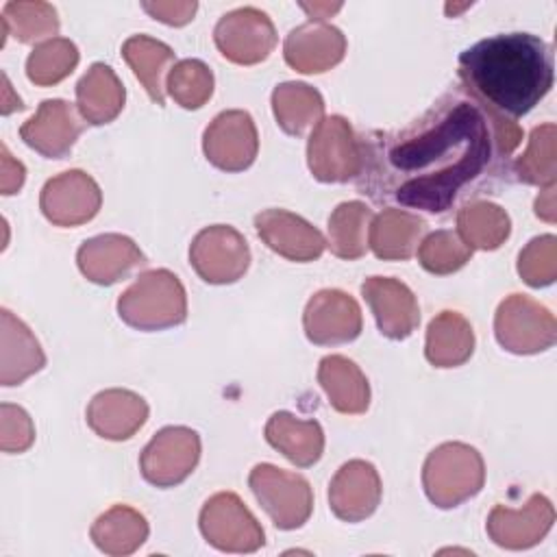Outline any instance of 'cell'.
<instances>
[{
	"label": "cell",
	"instance_id": "6da1fadb",
	"mask_svg": "<svg viewBox=\"0 0 557 557\" xmlns=\"http://www.w3.org/2000/svg\"><path fill=\"white\" fill-rule=\"evenodd\" d=\"M520 141L522 131L513 120L461 85L405 128L363 137L357 185L376 202L444 213L494 159H507Z\"/></svg>",
	"mask_w": 557,
	"mask_h": 557
},
{
	"label": "cell",
	"instance_id": "7a4b0ae2",
	"mask_svg": "<svg viewBox=\"0 0 557 557\" xmlns=\"http://www.w3.org/2000/svg\"><path fill=\"white\" fill-rule=\"evenodd\" d=\"M459 78L492 111L520 117L553 87V50L531 33L494 35L459 54Z\"/></svg>",
	"mask_w": 557,
	"mask_h": 557
},
{
	"label": "cell",
	"instance_id": "3957f363",
	"mask_svg": "<svg viewBox=\"0 0 557 557\" xmlns=\"http://www.w3.org/2000/svg\"><path fill=\"white\" fill-rule=\"evenodd\" d=\"M117 315L137 331H163L187 318V294L178 276L165 268L148 270L117 298Z\"/></svg>",
	"mask_w": 557,
	"mask_h": 557
},
{
	"label": "cell",
	"instance_id": "277c9868",
	"mask_svg": "<svg viewBox=\"0 0 557 557\" xmlns=\"http://www.w3.org/2000/svg\"><path fill=\"white\" fill-rule=\"evenodd\" d=\"M485 483V463L476 448L463 442H446L429 453L422 466L426 498L450 509L476 496Z\"/></svg>",
	"mask_w": 557,
	"mask_h": 557
},
{
	"label": "cell",
	"instance_id": "5b68a950",
	"mask_svg": "<svg viewBox=\"0 0 557 557\" xmlns=\"http://www.w3.org/2000/svg\"><path fill=\"white\" fill-rule=\"evenodd\" d=\"M248 485L274 527L289 531L309 520L313 492L305 476L272 463H257L248 474Z\"/></svg>",
	"mask_w": 557,
	"mask_h": 557
},
{
	"label": "cell",
	"instance_id": "8992f818",
	"mask_svg": "<svg viewBox=\"0 0 557 557\" xmlns=\"http://www.w3.org/2000/svg\"><path fill=\"white\" fill-rule=\"evenodd\" d=\"M498 344L516 355H535L548 350L557 339L555 315L524 294L507 296L494 315Z\"/></svg>",
	"mask_w": 557,
	"mask_h": 557
},
{
	"label": "cell",
	"instance_id": "52a82bcc",
	"mask_svg": "<svg viewBox=\"0 0 557 557\" xmlns=\"http://www.w3.org/2000/svg\"><path fill=\"white\" fill-rule=\"evenodd\" d=\"M307 163L322 183H346L361 172V148L352 126L342 115L322 117L307 141Z\"/></svg>",
	"mask_w": 557,
	"mask_h": 557
},
{
	"label": "cell",
	"instance_id": "ba28073f",
	"mask_svg": "<svg viewBox=\"0 0 557 557\" xmlns=\"http://www.w3.org/2000/svg\"><path fill=\"white\" fill-rule=\"evenodd\" d=\"M202 537L224 553H255L265 544L257 518L233 492L213 494L200 509Z\"/></svg>",
	"mask_w": 557,
	"mask_h": 557
},
{
	"label": "cell",
	"instance_id": "9c48e42d",
	"mask_svg": "<svg viewBox=\"0 0 557 557\" xmlns=\"http://www.w3.org/2000/svg\"><path fill=\"white\" fill-rule=\"evenodd\" d=\"M189 263L211 285L239 281L250 265V248L244 235L228 224L202 228L189 246Z\"/></svg>",
	"mask_w": 557,
	"mask_h": 557
},
{
	"label": "cell",
	"instance_id": "30bf717a",
	"mask_svg": "<svg viewBox=\"0 0 557 557\" xmlns=\"http://www.w3.org/2000/svg\"><path fill=\"white\" fill-rule=\"evenodd\" d=\"M200 459V437L189 426L161 429L141 450L139 470L157 487L183 483Z\"/></svg>",
	"mask_w": 557,
	"mask_h": 557
},
{
	"label": "cell",
	"instance_id": "8fae6325",
	"mask_svg": "<svg viewBox=\"0 0 557 557\" xmlns=\"http://www.w3.org/2000/svg\"><path fill=\"white\" fill-rule=\"evenodd\" d=\"M213 41L224 59L237 65H255L265 61L274 50L276 30L263 11L255 7H239L218 20Z\"/></svg>",
	"mask_w": 557,
	"mask_h": 557
},
{
	"label": "cell",
	"instance_id": "7c38bea8",
	"mask_svg": "<svg viewBox=\"0 0 557 557\" xmlns=\"http://www.w3.org/2000/svg\"><path fill=\"white\" fill-rule=\"evenodd\" d=\"M202 150L218 170L242 172L250 168L259 150V135L250 113L242 109L218 113L205 131Z\"/></svg>",
	"mask_w": 557,
	"mask_h": 557
},
{
	"label": "cell",
	"instance_id": "4fadbf2b",
	"mask_svg": "<svg viewBox=\"0 0 557 557\" xmlns=\"http://www.w3.org/2000/svg\"><path fill=\"white\" fill-rule=\"evenodd\" d=\"M102 205L98 183L83 170H67L46 181L39 194L41 213L57 226L89 222Z\"/></svg>",
	"mask_w": 557,
	"mask_h": 557
},
{
	"label": "cell",
	"instance_id": "5bb4252c",
	"mask_svg": "<svg viewBox=\"0 0 557 557\" xmlns=\"http://www.w3.org/2000/svg\"><path fill=\"white\" fill-rule=\"evenodd\" d=\"M359 302L342 289L315 292L302 313V326L309 342L318 346L346 344L361 333Z\"/></svg>",
	"mask_w": 557,
	"mask_h": 557
},
{
	"label": "cell",
	"instance_id": "9a60e30c",
	"mask_svg": "<svg viewBox=\"0 0 557 557\" xmlns=\"http://www.w3.org/2000/svg\"><path fill=\"white\" fill-rule=\"evenodd\" d=\"M255 228L263 244L289 261H313L324 248V235L305 218L285 209H265L255 215Z\"/></svg>",
	"mask_w": 557,
	"mask_h": 557
},
{
	"label": "cell",
	"instance_id": "2e32d148",
	"mask_svg": "<svg viewBox=\"0 0 557 557\" xmlns=\"http://www.w3.org/2000/svg\"><path fill=\"white\" fill-rule=\"evenodd\" d=\"M379 331L389 339L409 337L420 324V307L413 292L398 278L370 276L361 285Z\"/></svg>",
	"mask_w": 557,
	"mask_h": 557
},
{
	"label": "cell",
	"instance_id": "e0dca14e",
	"mask_svg": "<svg viewBox=\"0 0 557 557\" xmlns=\"http://www.w3.org/2000/svg\"><path fill=\"white\" fill-rule=\"evenodd\" d=\"M381 476L370 461H346L329 483V507L344 522H361L381 503Z\"/></svg>",
	"mask_w": 557,
	"mask_h": 557
},
{
	"label": "cell",
	"instance_id": "ac0fdd59",
	"mask_svg": "<svg viewBox=\"0 0 557 557\" xmlns=\"http://www.w3.org/2000/svg\"><path fill=\"white\" fill-rule=\"evenodd\" d=\"M553 522V503L544 494H533L522 509L496 505L487 516V535L503 548L520 550L542 542Z\"/></svg>",
	"mask_w": 557,
	"mask_h": 557
},
{
	"label": "cell",
	"instance_id": "d6986e66",
	"mask_svg": "<svg viewBox=\"0 0 557 557\" xmlns=\"http://www.w3.org/2000/svg\"><path fill=\"white\" fill-rule=\"evenodd\" d=\"M346 54V37L326 22H307L289 30L283 57L289 67L302 74H320L335 67Z\"/></svg>",
	"mask_w": 557,
	"mask_h": 557
},
{
	"label": "cell",
	"instance_id": "ffe728a7",
	"mask_svg": "<svg viewBox=\"0 0 557 557\" xmlns=\"http://www.w3.org/2000/svg\"><path fill=\"white\" fill-rule=\"evenodd\" d=\"M81 133V117L76 115L74 107L61 98L44 100L37 113L20 128V137L24 139V144L48 159H63L72 150Z\"/></svg>",
	"mask_w": 557,
	"mask_h": 557
},
{
	"label": "cell",
	"instance_id": "44dd1931",
	"mask_svg": "<svg viewBox=\"0 0 557 557\" xmlns=\"http://www.w3.org/2000/svg\"><path fill=\"white\" fill-rule=\"evenodd\" d=\"M76 263L87 281L111 285L124 278L135 265L144 263V252L131 237L104 233L81 244Z\"/></svg>",
	"mask_w": 557,
	"mask_h": 557
},
{
	"label": "cell",
	"instance_id": "7402d4cb",
	"mask_svg": "<svg viewBox=\"0 0 557 557\" xmlns=\"http://www.w3.org/2000/svg\"><path fill=\"white\" fill-rule=\"evenodd\" d=\"M148 420V403L131 389H104L98 392L87 405L89 429L113 442L133 437Z\"/></svg>",
	"mask_w": 557,
	"mask_h": 557
},
{
	"label": "cell",
	"instance_id": "603a6c76",
	"mask_svg": "<svg viewBox=\"0 0 557 557\" xmlns=\"http://www.w3.org/2000/svg\"><path fill=\"white\" fill-rule=\"evenodd\" d=\"M424 226V220L416 213L387 207L372 218L368 246L383 261H405L416 252Z\"/></svg>",
	"mask_w": 557,
	"mask_h": 557
},
{
	"label": "cell",
	"instance_id": "cb8c5ba5",
	"mask_svg": "<svg viewBox=\"0 0 557 557\" xmlns=\"http://www.w3.org/2000/svg\"><path fill=\"white\" fill-rule=\"evenodd\" d=\"M265 440L300 468L313 466L324 450V431L315 420L296 418L289 411H276L265 424Z\"/></svg>",
	"mask_w": 557,
	"mask_h": 557
},
{
	"label": "cell",
	"instance_id": "d4e9b609",
	"mask_svg": "<svg viewBox=\"0 0 557 557\" xmlns=\"http://www.w3.org/2000/svg\"><path fill=\"white\" fill-rule=\"evenodd\" d=\"M124 85L107 63H94L76 83V107L87 124L113 122L124 107Z\"/></svg>",
	"mask_w": 557,
	"mask_h": 557
},
{
	"label": "cell",
	"instance_id": "484cf974",
	"mask_svg": "<svg viewBox=\"0 0 557 557\" xmlns=\"http://www.w3.org/2000/svg\"><path fill=\"white\" fill-rule=\"evenodd\" d=\"M318 383L335 411L357 416L370 405V385L355 361L344 355H326L318 366Z\"/></svg>",
	"mask_w": 557,
	"mask_h": 557
},
{
	"label": "cell",
	"instance_id": "4316f807",
	"mask_svg": "<svg viewBox=\"0 0 557 557\" xmlns=\"http://www.w3.org/2000/svg\"><path fill=\"white\" fill-rule=\"evenodd\" d=\"M2 320V385H20L30 374L39 372L46 366V355L30 333V329L15 318L9 309L0 311Z\"/></svg>",
	"mask_w": 557,
	"mask_h": 557
},
{
	"label": "cell",
	"instance_id": "83f0119b",
	"mask_svg": "<svg viewBox=\"0 0 557 557\" xmlns=\"http://www.w3.org/2000/svg\"><path fill=\"white\" fill-rule=\"evenodd\" d=\"M474 333L459 311L437 313L426 329L424 355L435 368H457L472 357Z\"/></svg>",
	"mask_w": 557,
	"mask_h": 557
},
{
	"label": "cell",
	"instance_id": "f1b7e54d",
	"mask_svg": "<svg viewBox=\"0 0 557 557\" xmlns=\"http://www.w3.org/2000/svg\"><path fill=\"white\" fill-rule=\"evenodd\" d=\"M272 111L276 124L287 135H302L307 128L315 126L324 113V100L320 91L307 83L287 81L272 91Z\"/></svg>",
	"mask_w": 557,
	"mask_h": 557
},
{
	"label": "cell",
	"instance_id": "f546056e",
	"mask_svg": "<svg viewBox=\"0 0 557 557\" xmlns=\"http://www.w3.org/2000/svg\"><path fill=\"white\" fill-rule=\"evenodd\" d=\"M89 535L107 555H131L146 542L148 522L137 509L128 505H113L109 511L98 516Z\"/></svg>",
	"mask_w": 557,
	"mask_h": 557
},
{
	"label": "cell",
	"instance_id": "4dcf8cb0",
	"mask_svg": "<svg viewBox=\"0 0 557 557\" xmlns=\"http://www.w3.org/2000/svg\"><path fill=\"white\" fill-rule=\"evenodd\" d=\"M511 233L507 211L487 200H474L457 211V235L474 250H496Z\"/></svg>",
	"mask_w": 557,
	"mask_h": 557
},
{
	"label": "cell",
	"instance_id": "1f68e13d",
	"mask_svg": "<svg viewBox=\"0 0 557 557\" xmlns=\"http://www.w3.org/2000/svg\"><path fill=\"white\" fill-rule=\"evenodd\" d=\"M122 57L126 59L139 83L146 87L148 96L157 104H163V74L174 61V50L154 37L133 35L122 44Z\"/></svg>",
	"mask_w": 557,
	"mask_h": 557
},
{
	"label": "cell",
	"instance_id": "d6a6232c",
	"mask_svg": "<svg viewBox=\"0 0 557 557\" xmlns=\"http://www.w3.org/2000/svg\"><path fill=\"white\" fill-rule=\"evenodd\" d=\"M372 211L361 200H348L333 209L329 215V242L326 246L339 259H359L368 250V231Z\"/></svg>",
	"mask_w": 557,
	"mask_h": 557
},
{
	"label": "cell",
	"instance_id": "836d02e7",
	"mask_svg": "<svg viewBox=\"0 0 557 557\" xmlns=\"http://www.w3.org/2000/svg\"><path fill=\"white\" fill-rule=\"evenodd\" d=\"M513 172L527 185H555L557 178V126L540 124L531 131L527 150L516 159Z\"/></svg>",
	"mask_w": 557,
	"mask_h": 557
},
{
	"label": "cell",
	"instance_id": "e575fe53",
	"mask_svg": "<svg viewBox=\"0 0 557 557\" xmlns=\"http://www.w3.org/2000/svg\"><path fill=\"white\" fill-rule=\"evenodd\" d=\"M78 63V48L65 37H50L33 48L26 59V76L39 87L57 85Z\"/></svg>",
	"mask_w": 557,
	"mask_h": 557
},
{
	"label": "cell",
	"instance_id": "d590c367",
	"mask_svg": "<svg viewBox=\"0 0 557 557\" xmlns=\"http://www.w3.org/2000/svg\"><path fill=\"white\" fill-rule=\"evenodd\" d=\"M2 26L17 41L30 44L59 30L57 9L48 2H7L2 9Z\"/></svg>",
	"mask_w": 557,
	"mask_h": 557
},
{
	"label": "cell",
	"instance_id": "8d00e7d4",
	"mask_svg": "<svg viewBox=\"0 0 557 557\" xmlns=\"http://www.w3.org/2000/svg\"><path fill=\"white\" fill-rule=\"evenodd\" d=\"M165 87L183 109H200L213 94V74L200 59H183L170 67Z\"/></svg>",
	"mask_w": 557,
	"mask_h": 557
},
{
	"label": "cell",
	"instance_id": "74e56055",
	"mask_svg": "<svg viewBox=\"0 0 557 557\" xmlns=\"http://www.w3.org/2000/svg\"><path fill=\"white\" fill-rule=\"evenodd\" d=\"M472 257V248L453 231L429 233L418 248L420 265L431 274H453Z\"/></svg>",
	"mask_w": 557,
	"mask_h": 557
},
{
	"label": "cell",
	"instance_id": "f35d334b",
	"mask_svg": "<svg viewBox=\"0 0 557 557\" xmlns=\"http://www.w3.org/2000/svg\"><path fill=\"white\" fill-rule=\"evenodd\" d=\"M518 274L531 287H546L557 276V237H533L518 257Z\"/></svg>",
	"mask_w": 557,
	"mask_h": 557
},
{
	"label": "cell",
	"instance_id": "ab89813d",
	"mask_svg": "<svg viewBox=\"0 0 557 557\" xmlns=\"http://www.w3.org/2000/svg\"><path fill=\"white\" fill-rule=\"evenodd\" d=\"M35 442L30 416L11 403L0 405V448L4 453H24Z\"/></svg>",
	"mask_w": 557,
	"mask_h": 557
},
{
	"label": "cell",
	"instance_id": "60d3db41",
	"mask_svg": "<svg viewBox=\"0 0 557 557\" xmlns=\"http://www.w3.org/2000/svg\"><path fill=\"white\" fill-rule=\"evenodd\" d=\"M141 9L150 17H154L168 26H183L194 20L198 2H194V0H176V2L157 0V2H141Z\"/></svg>",
	"mask_w": 557,
	"mask_h": 557
},
{
	"label": "cell",
	"instance_id": "b9f144b4",
	"mask_svg": "<svg viewBox=\"0 0 557 557\" xmlns=\"http://www.w3.org/2000/svg\"><path fill=\"white\" fill-rule=\"evenodd\" d=\"M0 187H2V194L4 196H11L15 191H20V187L24 185V176H26V170L24 165L11 157V152L7 150V146L0 148Z\"/></svg>",
	"mask_w": 557,
	"mask_h": 557
},
{
	"label": "cell",
	"instance_id": "7bdbcfd3",
	"mask_svg": "<svg viewBox=\"0 0 557 557\" xmlns=\"http://www.w3.org/2000/svg\"><path fill=\"white\" fill-rule=\"evenodd\" d=\"M535 215L544 222H555L557 209H555V185H546L540 196L535 198Z\"/></svg>",
	"mask_w": 557,
	"mask_h": 557
},
{
	"label": "cell",
	"instance_id": "ee69618b",
	"mask_svg": "<svg viewBox=\"0 0 557 557\" xmlns=\"http://www.w3.org/2000/svg\"><path fill=\"white\" fill-rule=\"evenodd\" d=\"M307 13H309V17H311V22H324L326 17H331L333 13H337L339 9H342V2H335V4H331V2H313V4H300Z\"/></svg>",
	"mask_w": 557,
	"mask_h": 557
}]
</instances>
